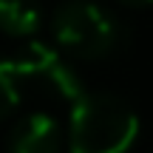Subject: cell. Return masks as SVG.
<instances>
[{"instance_id":"cell-2","label":"cell","mask_w":153,"mask_h":153,"mask_svg":"<svg viewBox=\"0 0 153 153\" xmlns=\"http://www.w3.org/2000/svg\"><path fill=\"white\" fill-rule=\"evenodd\" d=\"M51 31L62 51L79 60H102L122 45V26L105 6L91 0H68L57 6Z\"/></svg>"},{"instance_id":"cell-7","label":"cell","mask_w":153,"mask_h":153,"mask_svg":"<svg viewBox=\"0 0 153 153\" xmlns=\"http://www.w3.org/2000/svg\"><path fill=\"white\" fill-rule=\"evenodd\" d=\"M122 6H128V9H145V6H150L153 0H119Z\"/></svg>"},{"instance_id":"cell-3","label":"cell","mask_w":153,"mask_h":153,"mask_svg":"<svg viewBox=\"0 0 153 153\" xmlns=\"http://www.w3.org/2000/svg\"><path fill=\"white\" fill-rule=\"evenodd\" d=\"M9 65H11V71H14L17 76L43 79L48 88H54L60 97L71 99V102L85 94L76 71L57 54L54 48H48V45H43V43H28V48L23 51L17 60H11Z\"/></svg>"},{"instance_id":"cell-5","label":"cell","mask_w":153,"mask_h":153,"mask_svg":"<svg viewBox=\"0 0 153 153\" xmlns=\"http://www.w3.org/2000/svg\"><path fill=\"white\" fill-rule=\"evenodd\" d=\"M43 11L37 0H0V31L9 37H28L40 28Z\"/></svg>"},{"instance_id":"cell-1","label":"cell","mask_w":153,"mask_h":153,"mask_svg":"<svg viewBox=\"0 0 153 153\" xmlns=\"http://www.w3.org/2000/svg\"><path fill=\"white\" fill-rule=\"evenodd\" d=\"M139 119L122 97L108 91L82 94L74 99L68 122L71 153H128L136 142Z\"/></svg>"},{"instance_id":"cell-4","label":"cell","mask_w":153,"mask_h":153,"mask_svg":"<svg viewBox=\"0 0 153 153\" xmlns=\"http://www.w3.org/2000/svg\"><path fill=\"white\" fill-rule=\"evenodd\" d=\"M62 131L51 114H26L9 133V153H60Z\"/></svg>"},{"instance_id":"cell-6","label":"cell","mask_w":153,"mask_h":153,"mask_svg":"<svg viewBox=\"0 0 153 153\" xmlns=\"http://www.w3.org/2000/svg\"><path fill=\"white\" fill-rule=\"evenodd\" d=\"M20 105V88H17V74L6 60H0V119L11 114Z\"/></svg>"}]
</instances>
